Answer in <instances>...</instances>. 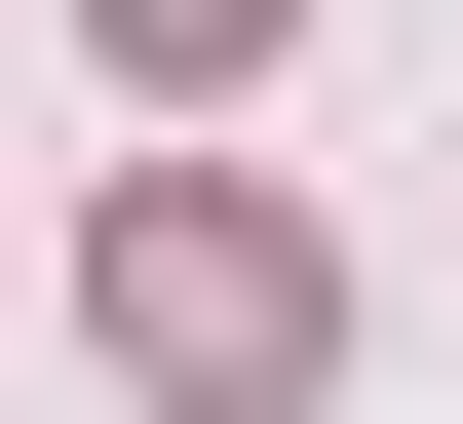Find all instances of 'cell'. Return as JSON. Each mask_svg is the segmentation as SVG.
Wrapping results in <instances>:
<instances>
[{"label": "cell", "mask_w": 463, "mask_h": 424, "mask_svg": "<svg viewBox=\"0 0 463 424\" xmlns=\"http://www.w3.org/2000/svg\"><path fill=\"white\" fill-rule=\"evenodd\" d=\"M232 39H270V0H116V78H232Z\"/></svg>", "instance_id": "7a4b0ae2"}, {"label": "cell", "mask_w": 463, "mask_h": 424, "mask_svg": "<svg viewBox=\"0 0 463 424\" xmlns=\"http://www.w3.org/2000/svg\"><path fill=\"white\" fill-rule=\"evenodd\" d=\"M78 309L155 347V386H309V347H347V270H309L270 193H116V231H78Z\"/></svg>", "instance_id": "6da1fadb"}]
</instances>
